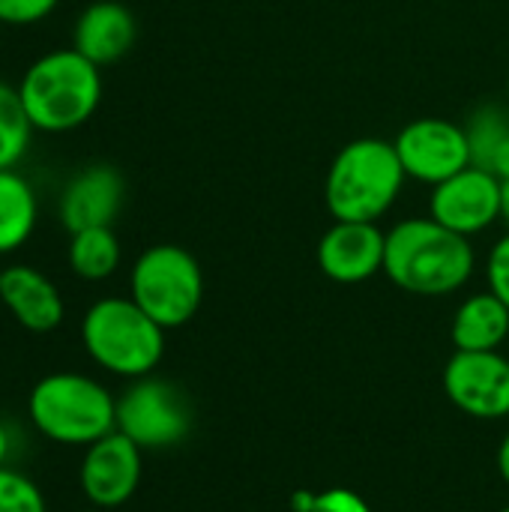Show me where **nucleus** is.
I'll return each mask as SVG.
<instances>
[{
    "mask_svg": "<svg viewBox=\"0 0 509 512\" xmlns=\"http://www.w3.org/2000/svg\"><path fill=\"white\" fill-rule=\"evenodd\" d=\"M33 132L36 129L27 120L18 87L9 81H0V171L18 168V162L24 159L30 147Z\"/></svg>",
    "mask_w": 509,
    "mask_h": 512,
    "instance_id": "nucleus-20",
    "label": "nucleus"
},
{
    "mask_svg": "<svg viewBox=\"0 0 509 512\" xmlns=\"http://www.w3.org/2000/svg\"><path fill=\"white\" fill-rule=\"evenodd\" d=\"M447 399L474 420L509 417V360L501 351H456L444 369Z\"/></svg>",
    "mask_w": 509,
    "mask_h": 512,
    "instance_id": "nucleus-10",
    "label": "nucleus"
},
{
    "mask_svg": "<svg viewBox=\"0 0 509 512\" xmlns=\"http://www.w3.org/2000/svg\"><path fill=\"white\" fill-rule=\"evenodd\" d=\"M69 270L84 282H105L117 273L123 261L120 240L114 228H84L69 234Z\"/></svg>",
    "mask_w": 509,
    "mask_h": 512,
    "instance_id": "nucleus-19",
    "label": "nucleus"
},
{
    "mask_svg": "<svg viewBox=\"0 0 509 512\" xmlns=\"http://www.w3.org/2000/svg\"><path fill=\"white\" fill-rule=\"evenodd\" d=\"M507 99H509V78H507Z\"/></svg>",
    "mask_w": 509,
    "mask_h": 512,
    "instance_id": "nucleus-29",
    "label": "nucleus"
},
{
    "mask_svg": "<svg viewBox=\"0 0 509 512\" xmlns=\"http://www.w3.org/2000/svg\"><path fill=\"white\" fill-rule=\"evenodd\" d=\"M60 0H0V24L9 27H30L45 21Z\"/></svg>",
    "mask_w": 509,
    "mask_h": 512,
    "instance_id": "nucleus-22",
    "label": "nucleus"
},
{
    "mask_svg": "<svg viewBox=\"0 0 509 512\" xmlns=\"http://www.w3.org/2000/svg\"><path fill=\"white\" fill-rule=\"evenodd\" d=\"M129 297L159 327H186L204 303V273L198 258L177 243L147 246L129 270Z\"/></svg>",
    "mask_w": 509,
    "mask_h": 512,
    "instance_id": "nucleus-6",
    "label": "nucleus"
},
{
    "mask_svg": "<svg viewBox=\"0 0 509 512\" xmlns=\"http://www.w3.org/2000/svg\"><path fill=\"white\" fill-rule=\"evenodd\" d=\"M39 198L18 168L0 171V255L18 252L36 231Z\"/></svg>",
    "mask_w": 509,
    "mask_h": 512,
    "instance_id": "nucleus-17",
    "label": "nucleus"
},
{
    "mask_svg": "<svg viewBox=\"0 0 509 512\" xmlns=\"http://www.w3.org/2000/svg\"><path fill=\"white\" fill-rule=\"evenodd\" d=\"M165 333L132 297H102L81 318L87 357L99 369L129 381L153 375L165 357Z\"/></svg>",
    "mask_w": 509,
    "mask_h": 512,
    "instance_id": "nucleus-5",
    "label": "nucleus"
},
{
    "mask_svg": "<svg viewBox=\"0 0 509 512\" xmlns=\"http://www.w3.org/2000/svg\"><path fill=\"white\" fill-rule=\"evenodd\" d=\"M501 219L507 222V228H509V180L504 183V213H501Z\"/></svg>",
    "mask_w": 509,
    "mask_h": 512,
    "instance_id": "nucleus-27",
    "label": "nucleus"
},
{
    "mask_svg": "<svg viewBox=\"0 0 509 512\" xmlns=\"http://www.w3.org/2000/svg\"><path fill=\"white\" fill-rule=\"evenodd\" d=\"M18 96L36 132L63 135L81 129L96 114L102 102V69L72 45L54 48L24 69Z\"/></svg>",
    "mask_w": 509,
    "mask_h": 512,
    "instance_id": "nucleus-2",
    "label": "nucleus"
},
{
    "mask_svg": "<svg viewBox=\"0 0 509 512\" xmlns=\"http://www.w3.org/2000/svg\"><path fill=\"white\" fill-rule=\"evenodd\" d=\"M9 456H12V435H9V429L0 423V468L9 465Z\"/></svg>",
    "mask_w": 509,
    "mask_h": 512,
    "instance_id": "nucleus-26",
    "label": "nucleus"
},
{
    "mask_svg": "<svg viewBox=\"0 0 509 512\" xmlns=\"http://www.w3.org/2000/svg\"><path fill=\"white\" fill-rule=\"evenodd\" d=\"M501 213H504V183L477 165H468L450 180L432 186L429 216L462 237L483 234L501 219Z\"/></svg>",
    "mask_w": 509,
    "mask_h": 512,
    "instance_id": "nucleus-11",
    "label": "nucleus"
},
{
    "mask_svg": "<svg viewBox=\"0 0 509 512\" xmlns=\"http://www.w3.org/2000/svg\"><path fill=\"white\" fill-rule=\"evenodd\" d=\"M468 144H471V165L495 174L501 183L509 180V111L501 105L477 108L468 123Z\"/></svg>",
    "mask_w": 509,
    "mask_h": 512,
    "instance_id": "nucleus-18",
    "label": "nucleus"
},
{
    "mask_svg": "<svg viewBox=\"0 0 509 512\" xmlns=\"http://www.w3.org/2000/svg\"><path fill=\"white\" fill-rule=\"evenodd\" d=\"M0 381H3V375H0Z\"/></svg>",
    "mask_w": 509,
    "mask_h": 512,
    "instance_id": "nucleus-31",
    "label": "nucleus"
},
{
    "mask_svg": "<svg viewBox=\"0 0 509 512\" xmlns=\"http://www.w3.org/2000/svg\"><path fill=\"white\" fill-rule=\"evenodd\" d=\"M384 255L387 234L378 228V222L348 219H333L315 249L321 273L339 285H360L384 273Z\"/></svg>",
    "mask_w": 509,
    "mask_h": 512,
    "instance_id": "nucleus-12",
    "label": "nucleus"
},
{
    "mask_svg": "<svg viewBox=\"0 0 509 512\" xmlns=\"http://www.w3.org/2000/svg\"><path fill=\"white\" fill-rule=\"evenodd\" d=\"M456 351H498L509 339V306L492 291L471 294L453 315Z\"/></svg>",
    "mask_w": 509,
    "mask_h": 512,
    "instance_id": "nucleus-16",
    "label": "nucleus"
},
{
    "mask_svg": "<svg viewBox=\"0 0 509 512\" xmlns=\"http://www.w3.org/2000/svg\"><path fill=\"white\" fill-rule=\"evenodd\" d=\"M123 198H126V183L114 165L105 162L87 165L60 192L57 201L60 225L69 234L84 228H114Z\"/></svg>",
    "mask_w": 509,
    "mask_h": 512,
    "instance_id": "nucleus-13",
    "label": "nucleus"
},
{
    "mask_svg": "<svg viewBox=\"0 0 509 512\" xmlns=\"http://www.w3.org/2000/svg\"><path fill=\"white\" fill-rule=\"evenodd\" d=\"M393 147L399 153L405 174L429 186H438L471 165L468 132L462 123L447 120V117L411 120L393 138Z\"/></svg>",
    "mask_w": 509,
    "mask_h": 512,
    "instance_id": "nucleus-8",
    "label": "nucleus"
},
{
    "mask_svg": "<svg viewBox=\"0 0 509 512\" xmlns=\"http://www.w3.org/2000/svg\"><path fill=\"white\" fill-rule=\"evenodd\" d=\"M498 474H501V480L509 486V432L507 438L501 441V447H498Z\"/></svg>",
    "mask_w": 509,
    "mask_h": 512,
    "instance_id": "nucleus-25",
    "label": "nucleus"
},
{
    "mask_svg": "<svg viewBox=\"0 0 509 512\" xmlns=\"http://www.w3.org/2000/svg\"><path fill=\"white\" fill-rule=\"evenodd\" d=\"M27 420L51 444L90 447L117 429V399L90 375L51 372L30 387Z\"/></svg>",
    "mask_w": 509,
    "mask_h": 512,
    "instance_id": "nucleus-4",
    "label": "nucleus"
},
{
    "mask_svg": "<svg viewBox=\"0 0 509 512\" xmlns=\"http://www.w3.org/2000/svg\"><path fill=\"white\" fill-rule=\"evenodd\" d=\"M486 279L489 291L509 306V231L492 246L486 258Z\"/></svg>",
    "mask_w": 509,
    "mask_h": 512,
    "instance_id": "nucleus-23",
    "label": "nucleus"
},
{
    "mask_svg": "<svg viewBox=\"0 0 509 512\" xmlns=\"http://www.w3.org/2000/svg\"><path fill=\"white\" fill-rule=\"evenodd\" d=\"M117 432H123L144 453L171 450L192 432L189 399L162 378H135L117 396Z\"/></svg>",
    "mask_w": 509,
    "mask_h": 512,
    "instance_id": "nucleus-7",
    "label": "nucleus"
},
{
    "mask_svg": "<svg viewBox=\"0 0 509 512\" xmlns=\"http://www.w3.org/2000/svg\"><path fill=\"white\" fill-rule=\"evenodd\" d=\"M0 512H48L45 492L27 474L0 468Z\"/></svg>",
    "mask_w": 509,
    "mask_h": 512,
    "instance_id": "nucleus-21",
    "label": "nucleus"
},
{
    "mask_svg": "<svg viewBox=\"0 0 509 512\" xmlns=\"http://www.w3.org/2000/svg\"><path fill=\"white\" fill-rule=\"evenodd\" d=\"M474 246L432 216H417L387 231L384 273L387 279L417 297H447L474 276Z\"/></svg>",
    "mask_w": 509,
    "mask_h": 512,
    "instance_id": "nucleus-1",
    "label": "nucleus"
},
{
    "mask_svg": "<svg viewBox=\"0 0 509 512\" xmlns=\"http://www.w3.org/2000/svg\"><path fill=\"white\" fill-rule=\"evenodd\" d=\"M0 303L27 333H54L66 318L60 288L30 264H9L0 270Z\"/></svg>",
    "mask_w": 509,
    "mask_h": 512,
    "instance_id": "nucleus-14",
    "label": "nucleus"
},
{
    "mask_svg": "<svg viewBox=\"0 0 509 512\" xmlns=\"http://www.w3.org/2000/svg\"><path fill=\"white\" fill-rule=\"evenodd\" d=\"M141 474H144V450L114 429L96 444L84 447L78 486L90 507L111 512L135 498L141 486Z\"/></svg>",
    "mask_w": 509,
    "mask_h": 512,
    "instance_id": "nucleus-9",
    "label": "nucleus"
},
{
    "mask_svg": "<svg viewBox=\"0 0 509 512\" xmlns=\"http://www.w3.org/2000/svg\"><path fill=\"white\" fill-rule=\"evenodd\" d=\"M78 512H105V510H96V507H90V510H78Z\"/></svg>",
    "mask_w": 509,
    "mask_h": 512,
    "instance_id": "nucleus-28",
    "label": "nucleus"
},
{
    "mask_svg": "<svg viewBox=\"0 0 509 512\" xmlns=\"http://www.w3.org/2000/svg\"><path fill=\"white\" fill-rule=\"evenodd\" d=\"M138 39V21L120 0H93L81 9L72 27V48L99 69L123 60Z\"/></svg>",
    "mask_w": 509,
    "mask_h": 512,
    "instance_id": "nucleus-15",
    "label": "nucleus"
},
{
    "mask_svg": "<svg viewBox=\"0 0 509 512\" xmlns=\"http://www.w3.org/2000/svg\"><path fill=\"white\" fill-rule=\"evenodd\" d=\"M501 512H509V504H507V507H504V510H501Z\"/></svg>",
    "mask_w": 509,
    "mask_h": 512,
    "instance_id": "nucleus-30",
    "label": "nucleus"
},
{
    "mask_svg": "<svg viewBox=\"0 0 509 512\" xmlns=\"http://www.w3.org/2000/svg\"><path fill=\"white\" fill-rule=\"evenodd\" d=\"M309 512H372V507L351 489H327L315 495V504Z\"/></svg>",
    "mask_w": 509,
    "mask_h": 512,
    "instance_id": "nucleus-24",
    "label": "nucleus"
},
{
    "mask_svg": "<svg viewBox=\"0 0 509 512\" xmlns=\"http://www.w3.org/2000/svg\"><path fill=\"white\" fill-rule=\"evenodd\" d=\"M408 174L393 141L354 138L330 162L324 180V204L333 219L381 222L402 195Z\"/></svg>",
    "mask_w": 509,
    "mask_h": 512,
    "instance_id": "nucleus-3",
    "label": "nucleus"
}]
</instances>
